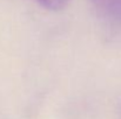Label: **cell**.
Masks as SVG:
<instances>
[{"label": "cell", "mask_w": 121, "mask_h": 119, "mask_svg": "<svg viewBox=\"0 0 121 119\" xmlns=\"http://www.w3.org/2000/svg\"><path fill=\"white\" fill-rule=\"evenodd\" d=\"M91 2L102 16L121 21V0H91Z\"/></svg>", "instance_id": "1"}, {"label": "cell", "mask_w": 121, "mask_h": 119, "mask_svg": "<svg viewBox=\"0 0 121 119\" xmlns=\"http://www.w3.org/2000/svg\"><path fill=\"white\" fill-rule=\"evenodd\" d=\"M41 6L51 11H59L64 8L69 0H37Z\"/></svg>", "instance_id": "2"}]
</instances>
